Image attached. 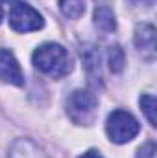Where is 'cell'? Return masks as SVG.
Segmentation results:
<instances>
[{
    "label": "cell",
    "instance_id": "1",
    "mask_svg": "<svg viewBox=\"0 0 157 158\" xmlns=\"http://www.w3.org/2000/svg\"><path fill=\"white\" fill-rule=\"evenodd\" d=\"M34 66L41 74L52 79H61L72 72V61L69 52L57 42H44L32 55Z\"/></svg>",
    "mask_w": 157,
    "mask_h": 158
},
{
    "label": "cell",
    "instance_id": "2",
    "mask_svg": "<svg viewBox=\"0 0 157 158\" xmlns=\"http://www.w3.org/2000/svg\"><path fill=\"white\" fill-rule=\"evenodd\" d=\"M67 116L76 125H92L98 116V98L83 88L74 90L67 99Z\"/></svg>",
    "mask_w": 157,
    "mask_h": 158
},
{
    "label": "cell",
    "instance_id": "3",
    "mask_svg": "<svg viewBox=\"0 0 157 158\" xmlns=\"http://www.w3.org/2000/svg\"><path fill=\"white\" fill-rule=\"evenodd\" d=\"M139 131H141L139 121L128 110L117 109L107 116L105 132H107V136H109V140L113 143H128V142H131L139 134Z\"/></svg>",
    "mask_w": 157,
    "mask_h": 158
},
{
    "label": "cell",
    "instance_id": "4",
    "mask_svg": "<svg viewBox=\"0 0 157 158\" xmlns=\"http://www.w3.org/2000/svg\"><path fill=\"white\" fill-rule=\"evenodd\" d=\"M9 26L17 33H30L37 31L44 26V19L35 7H32L26 2H13L9 6V15H7Z\"/></svg>",
    "mask_w": 157,
    "mask_h": 158
},
{
    "label": "cell",
    "instance_id": "5",
    "mask_svg": "<svg viewBox=\"0 0 157 158\" xmlns=\"http://www.w3.org/2000/svg\"><path fill=\"white\" fill-rule=\"evenodd\" d=\"M0 81L13 86H24V72L13 52L6 48H0Z\"/></svg>",
    "mask_w": 157,
    "mask_h": 158
},
{
    "label": "cell",
    "instance_id": "6",
    "mask_svg": "<svg viewBox=\"0 0 157 158\" xmlns=\"http://www.w3.org/2000/svg\"><path fill=\"white\" fill-rule=\"evenodd\" d=\"M135 46L146 59H154L155 53V28L152 24H139L135 28Z\"/></svg>",
    "mask_w": 157,
    "mask_h": 158
},
{
    "label": "cell",
    "instance_id": "7",
    "mask_svg": "<svg viewBox=\"0 0 157 158\" xmlns=\"http://www.w3.org/2000/svg\"><path fill=\"white\" fill-rule=\"evenodd\" d=\"M7 158H46V156H44V153L41 151L32 140L19 138V140H15L11 143Z\"/></svg>",
    "mask_w": 157,
    "mask_h": 158
},
{
    "label": "cell",
    "instance_id": "8",
    "mask_svg": "<svg viewBox=\"0 0 157 158\" xmlns=\"http://www.w3.org/2000/svg\"><path fill=\"white\" fill-rule=\"evenodd\" d=\"M81 59L87 70V76L91 77V81H100L102 74H100V55L96 52V48L92 46H85V50H81Z\"/></svg>",
    "mask_w": 157,
    "mask_h": 158
},
{
    "label": "cell",
    "instance_id": "9",
    "mask_svg": "<svg viewBox=\"0 0 157 158\" xmlns=\"http://www.w3.org/2000/svg\"><path fill=\"white\" fill-rule=\"evenodd\" d=\"M94 26L98 30L105 31V33L115 31V28H117V17H115L113 9L107 7V6H98L94 9Z\"/></svg>",
    "mask_w": 157,
    "mask_h": 158
},
{
    "label": "cell",
    "instance_id": "10",
    "mask_svg": "<svg viewBox=\"0 0 157 158\" xmlns=\"http://www.w3.org/2000/svg\"><path fill=\"white\" fill-rule=\"evenodd\" d=\"M59 9L67 19H79L85 13V0H59Z\"/></svg>",
    "mask_w": 157,
    "mask_h": 158
},
{
    "label": "cell",
    "instance_id": "11",
    "mask_svg": "<svg viewBox=\"0 0 157 158\" xmlns=\"http://www.w3.org/2000/svg\"><path fill=\"white\" fill-rule=\"evenodd\" d=\"M107 64L111 68V72H122L124 70V64H126V57H124V50L118 46V44H113L109 46L107 50Z\"/></svg>",
    "mask_w": 157,
    "mask_h": 158
},
{
    "label": "cell",
    "instance_id": "12",
    "mask_svg": "<svg viewBox=\"0 0 157 158\" xmlns=\"http://www.w3.org/2000/svg\"><path fill=\"white\" fill-rule=\"evenodd\" d=\"M139 103H141V110L144 112V116L150 121V125L155 127L157 125V121H155V98L152 94H144V96H141V101Z\"/></svg>",
    "mask_w": 157,
    "mask_h": 158
},
{
    "label": "cell",
    "instance_id": "13",
    "mask_svg": "<svg viewBox=\"0 0 157 158\" xmlns=\"http://www.w3.org/2000/svg\"><path fill=\"white\" fill-rule=\"evenodd\" d=\"M137 158H155V143L146 142L144 145H141L137 151Z\"/></svg>",
    "mask_w": 157,
    "mask_h": 158
},
{
    "label": "cell",
    "instance_id": "14",
    "mask_svg": "<svg viewBox=\"0 0 157 158\" xmlns=\"http://www.w3.org/2000/svg\"><path fill=\"white\" fill-rule=\"evenodd\" d=\"M79 158H102V155L98 153V151H94V149H91V151H87V153H83Z\"/></svg>",
    "mask_w": 157,
    "mask_h": 158
},
{
    "label": "cell",
    "instance_id": "15",
    "mask_svg": "<svg viewBox=\"0 0 157 158\" xmlns=\"http://www.w3.org/2000/svg\"><path fill=\"white\" fill-rule=\"evenodd\" d=\"M137 4H144V6H154V0H133Z\"/></svg>",
    "mask_w": 157,
    "mask_h": 158
},
{
    "label": "cell",
    "instance_id": "16",
    "mask_svg": "<svg viewBox=\"0 0 157 158\" xmlns=\"http://www.w3.org/2000/svg\"><path fill=\"white\" fill-rule=\"evenodd\" d=\"M2 15H4V13H2V7H0V22H2Z\"/></svg>",
    "mask_w": 157,
    "mask_h": 158
},
{
    "label": "cell",
    "instance_id": "17",
    "mask_svg": "<svg viewBox=\"0 0 157 158\" xmlns=\"http://www.w3.org/2000/svg\"><path fill=\"white\" fill-rule=\"evenodd\" d=\"M6 2H11V0H6Z\"/></svg>",
    "mask_w": 157,
    "mask_h": 158
}]
</instances>
